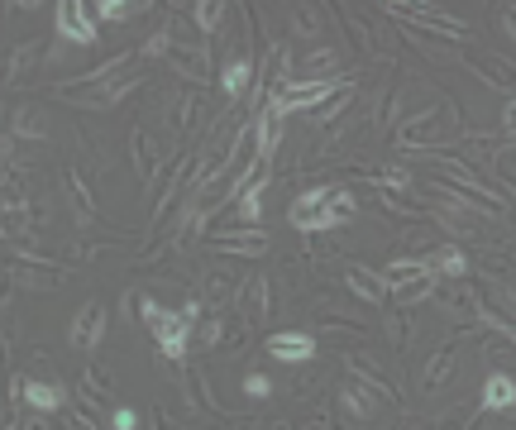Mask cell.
<instances>
[{"instance_id":"17","label":"cell","mask_w":516,"mask_h":430,"mask_svg":"<svg viewBox=\"0 0 516 430\" xmlns=\"http://www.w3.org/2000/svg\"><path fill=\"white\" fill-rule=\"evenodd\" d=\"M344 282H349V292H354V297H364L368 306H387V301H392L387 278L383 273H373V268H364V263H349V268H344Z\"/></svg>"},{"instance_id":"36","label":"cell","mask_w":516,"mask_h":430,"mask_svg":"<svg viewBox=\"0 0 516 430\" xmlns=\"http://www.w3.org/2000/svg\"><path fill=\"white\" fill-rule=\"evenodd\" d=\"M149 5H129V0H101V5H91V15L96 20H110V24H125L134 15H144Z\"/></svg>"},{"instance_id":"8","label":"cell","mask_w":516,"mask_h":430,"mask_svg":"<svg viewBox=\"0 0 516 430\" xmlns=\"http://www.w3.org/2000/svg\"><path fill=\"white\" fill-rule=\"evenodd\" d=\"M383 10L407 24H421V29H440V34H450V39H469V24L459 20V15L435 10V5H383Z\"/></svg>"},{"instance_id":"41","label":"cell","mask_w":516,"mask_h":430,"mask_svg":"<svg viewBox=\"0 0 516 430\" xmlns=\"http://www.w3.org/2000/svg\"><path fill=\"white\" fill-rule=\"evenodd\" d=\"M110 426H115V430H139V416H134L129 407H115V411H110Z\"/></svg>"},{"instance_id":"35","label":"cell","mask_w":516,"mask_h":430,"mask_svg":"<svg viewBox=\"0 0 516 430\" xmlns=\"http://www.w3.org/2000/svg\"><path fill=\"white\" fill-rule=\"evenodd\" d=\"M182 387H187V402H192L196 411H220L215 407V397H206V373H201V368H182Z\"/></svg>"},{"instance_id":"18","label":"cell","mask_w":516,"mask_h":430,"mask_svg":"<svg viewBox=\"0 0 516 430\" xmlns=\"http://www.w3.org/2000/svg\"><path fill=\"white\" fill-rule=\"evenodd\" d=\"M282 115H273V110L263 106L258 110V120H254V163L258 168H268L273 163V153H278V144H282Z\"/></svg>"},{"instance_id":"14","label":"cell","mask_w":516,"mask_h":430,"mask_svg":"<svg viewBox=\"0 0 516 430\" xmlns=\"http://www.w3.org/2000/svg\"><path fill=\"white\" fill-rule=\"evenodd\" d=\"M421 268H426L430 278H450V282H459V278H469L473 258L464 254L459 244H435L430 254H421Z\"/></svg>"},{"instance_id":"1","label":"cell","mask_w":516,"mask_h":430,"mask_svg":"<svg viewBox=\"0 0 516 430\" xmlns=\"http://www.w3.org/2000/svg\"><path fill=\"white\" fill-rule=\"evenodd\" d=\"M129 311H139V321L153 330V340H158V354L168 359L172 368H182L187 359V340H192V325H196V301H187L182 311H168V306H158L153 297H125Z\"/></svg>"},{"instance_id":"21","label":"cell","mask_w":516,"mask_h":430,"mask_svg":"<svg viewBox=\"0 0 516 430\" xmlns=\"http://www.w3.org/2000/svg\"><path fill=\"white\" fill-rule=\"evenodd\" d=\"M435 306H440V311H454V316H478L483 297L469 287V278H459V282H450V287H435Z\"/></svg>"},{"instance_id":"6","label":"cell","mask_w":516,"mask_h":430,"mask_svg":"<svg viewBox=\"0 0 516 430\" xmlns=\"http://www.w3.org/2000/svg\"><path fill=\"white\" fill-rule=\"evenodd\" d=\"M430 192L440 196V220H445V230L459 239H488V230H483V215H478V206H469L464 196L454 192H440V187H430Z\"/></svg>"},{"instance_id":"26","label":"cell","mask_w":516,"mask_h":430,"mask_svg":"<svg viewBox=\"0 0 516 430\" xmlns=\"http://www.w3.org/2000/svg\"><path fill=\"white\" fill-rule=\"evenodd\" d=\"M201 297H211V306H225L230 297H239V282H235V268H225V263H215L201 273Z\"/></svg>"},{"instance_id":"40","label":"cell","mask_w":516,"mask_h":430,"mask_svg":"<svg viewBox=\"0 0 516 430\" xmlns=\"http://www.w3.org/2000/svg\"><path fill=\"white\" fill-rule=\"evenodd\" d=\"M244 392H249V397H254V402H263V397H268V392H273V383H268V378H263V373H249V378H244Z\"/></svg>"},{"instance_id":"23","label":"cell","mask_w":516,"mask_h":430,"mask_svg":"<svg viewBox=\"0 0 516 430\" xmlns=\"http://www.w3.org/2000/svg\"><path fill=\"white\" fill-rule=\"evenodd\" d=\"M263 192H268V172H258L254 182L239 192V201H235L239 230H258V215H263Z\"/></svg>"},{"instance_id":"39","label":"cell","mask_w":516,"mask_h":430,"mask_svg":"<svg viewBox=\"0 0 516 430\" xmlns=\"http://www.w3.org/2000/svg\"><path fill=\"white\" fill-rule=\"evenodd\" d=\"M335 63H340V48H316V53L306 58V67H311L316 77H321V72H330Z\"/></svg>"},{"instance_id":"34","label":"cell","mask_w":516,"mask_h":430,"mask_svg":"<svg viewBox=\"0 0 516 430\" xmlns=\"http://www.w3.org/2000/svg\"><path fill=\"white\" fill-rule=\"evenodd\" d=\"M435 287H440V278H411V282H397L392 287V301L397 306H416V301H426V297H435Z\"/></svg>"},{"instance_id":"20","label":"cell","mask_w":516,"mask_h":430,"mask_svg":"<svg viewBox=\"0 0 516 430\" xmlns=\"http://www.w3.org/2000/svg\"><path fill=\"white\" fill-rule=\"evenodd\" d=\"M15 392L20 402H29L34 411H63L67 407V392L58 383H34V378H15Z\"/></svg>"},{"instance_id":"24","label":"cell","mask_w":516,"mask_h":430,"mask_svg":"<svg viewBox=\"0 0 516 430\" xmlns=\"http://www.w3.org/2000/svg\"><path fill=\"white\" fill-rule=\"evenodd\" d=\"M478 407H483V411H512L516 407V378H512V373H488Z\"/></svg>"},{"instance_id":"25","label":"cell","mask_w":516,"mask_h":430,"mask_svg":"<svg viewBox=\"0 0 516 430\" xmlns=\"http://www.w3.org/2000/svg\"><path fill=\"white\" fill-rule=\"evenodd\" d=\"M340 407H344V416H354V421H368V416L378 411V392L354 378V383L340 387Z\"/></svg>"},{"instance_id":"15","label":"cell","mask_w":516,"mask_h":430,"mask_svg":"<svg viewBox=\"0 0 516 430\" xmlns=\"http://www.w3.org/2000/svg\"><path fill=\"white\" fill-rule=\"evenodd\" d=\"M168 63L177 77H187L192 86H206L211 82V53L201 48V43H172Z\"/></svg>"},{"instance_id":"10","label":"cell","mask_w":516,"mask_h":430,"mask_svg":"<svg viewBox=\"0 0 516 430\" xmlns=\"http://www.w3.org/2000/svg\"><path fill=\"white\" fill-rule=\"evenodd\" d=\"M206 249L220 258H263L268 235L263 230H230V235H206Z\"/></svg>"},{"instance_id":"7","label":"cell","mask_w":516,"mask_h":430,"mask_svg":"<svg viewBox=\"0 0 516 430\" xmlns=\"http://www.w3.org/2000/svg\"><path fill=\"white\" fill-rule=\"evenodd\" d=\"M239 316H244V325L254 330V325H263L268 316H273V306H278V287H273V278H249V282H239Z\"/></svg>"},{"instance_id":"30","label":"cell","mask_w":516,"mask_h":430,"mask_svg":"<svg viewBox=\"0 0 516 430\" xmlns=\"http://www.w3.org/2000/svg\"><path fill=\"white\" fill-rule=\"evenodd\" d=\"M249 82H254V63H249V58H235V63H225V72H220V91H225L230 101H239Z\"/></svg>"},{"instance_id":"32","label":"cell","mask_w":516,"mask_h":430,"mask_svg":"<svg viewBox=\"0 0 516 430\" xmlns=\"http://www.w3.org/2000/svg\"><path fill=\"white\" fill-rule=\"evenodd\" d=\"M43 53H48V48H43V43H34V39H29V43H20V48L10 53V63H5V82L15 86V82H20V77H24V72H29V67L39 63Z\"/></svg>"},{"instance_id":"9","label":"cell","mask_w":516,"mask_h":430,"mask_svg":"<svg viewBox=\"0 0 516 430\" xmlns=\"http://www.w3.org/2000/svg\"><path fill=\"white\" fill-rule=\"evenodd\" d=\"M101 340H106V306H101V301H86L82 311L72 316V325H67V344L91 354Z\"/></svg>"},{"instance_id":"5","label":"cell","mask_w":516,"mask_h":430,"mask_svg":"<svg viewBox=\"0 0 516 430\" xmlns=\"http://www.w3.org/2000/svg\"><path fill=\"white\" fill-rule=\"evenodd\" d=\"M134 86H139V77H129V72H120V77H77V82L58 86V101L82 110H106L115 101H125Z\"/></svg>"},{"instance_id":"43","label":"cell","mask_w":516,"mask_h":430,"mask_svg":"<svg viewBox=\"0 0 516 430\" xmlns=\"http://www.w3.org/2000/svg\"><path fill=\"white\" fill-rule=\"evenodd\" d=\"M502 129H507V139H516V101H507L502 110Z\"/></svg>"},{"instance_id":"13","label":"cell","mask_w":516,"mask_h":430,"mask_svg":"<svg viewBox=\"0 0 516 430\" xmlns=\"http://www.w3.org/2000/svg\"><path fill=\"white\" fill-rule=\"evenodd\" d=\"M311 354H316V335L311 330H282V335L268 340V359H278L287 368L311 364Z\"/></svg>"},{"instance_id":"2","label":"cell","mask_w":516,"mask_h":430,"mask_svg":"<svg viewBox=\"0 0 516 430\" xmlns=\"http://www.w3.org/2000/svg\"><path fill=\"white\" fill-rule=\"evenodd\" d=\"M354 215H359V201H354L349 187H311L292 201L287 220H292L297 235H325V230H340Z\"/></svg>"},{"instance_id":"29","label":"cell","mask_w":516,"mask_h":430,"mask_svg":"<svg viewBox=\"0 0 516 430\" xmlns=\"http://www.w3.org/2000/svg\"><path fill=\"white\" fill-rule=\"evenodd\" d=\"M187 10V20L201 29V34H220V24H225V10L230 5H220V0H196V5H182Z\"/></svg>"},{"instance_id":"37","label":"cell","mask_w":516,"mask_h":430,"mask_svg":"<svg viewBox=\"0 0 516 430\" xmlns=\"http://www.w3.org/2000/svg\"><path fill=\"white\" fill-rule=\"evenodd\" d=\"M110 392H115V383H110V373L106 368H86V397H96V402H101V397H110Z\"/></svg>"},{"instance_id":"3","label":"cell","mask_w":516,"mask_h":430,"mask_svg":"<svg viewBox=\"0 0 516 430\" xmlns=\"http://www.w3.org/2000/svg\"><path fill=\"white\" fill-rule=\"evenodd\" d=\"M340 91H349V77H292V82L273 86L268 110L273 115H297V110H325V101H335Z\"/></svg>"},{"instance_id":"11","label":"cell","mask_w":516,"mask_h":430,"mask_svg":"<svg viewBox=\"0 0 516 430\" xmlns=\"http://www.w3.org/2000/svg\"><path fill=\"white\" fill-rule=\"evenodd\" d=\"M464 67L478 72L493 91H507V96L516 101V67L507 63V58H497V53H483V48H478V53H464Z\"/></svg>"},{"instance_id":"4","label":"cell","mask_w":516,"mask_h":430,"mask_svg":"<svg viewBox=\"0 0 516 430\" xmlns=\"http://www.w3.org/2000/svg\"><path fill=\"white\" fill-rule=\"evenodd\" d=\"M450 139H459V106H454V101L430 106V110H421V115H411V120L397 125V149H435L440 153V144H450Z\"/></svg>"},{"instance_id":"16","label":"cell","mask_w":516,"mask_h":430,"mask_svg":"<svg viewBox=\"0 0 516 430\" xmlns=\"http://www.w3.org/2000/svg\"><path fill=\"white\" fill-rule=\"evenodd\" d=\"M129 158H134V172H139V182H158V172L168 168V158H163V149L153 144V134H144V129H134L129 134Z\"/></svg>"},{"instance_id":"28","label":"cell","mask_w":516,"mask_h":430,"mask_svg":"<svg viewBox=\"0 0 516 430\" xmlns=\"http://www.w3.org/2000/svg\"><path fill=\"white\" fill-rule=\"evenodd\" d=\"M454 354H459V344H440L435 354H430V364H426V392H440V387L454 378Z\"/></svg>"},{"instance_id":"44","label":"cell","mask_w":516,"mask_h":430,"mask_svg":"<svg viewBox=\"0 0 516 430\" xmlns=\"http://www.w3.org/2000/svg\"><path fill=\"white\" fill-rule=\"evenodd\" d=\"M502 29L516 39V5H507V10H502Z\"/></svg>"},{"instance_id":"31","label":"cell","mask_w":516,"mask_h":430,"mask_svg":"<svg viewBox=\"0 0 516 430\" xmlns=\"http://www.w3.org/2000/svg\"><path fill=\"white\" fill-rule=\"evenodd\" d=\"M10 139H48V125L34 106H20L10 115Z\"/></svg>"},{"instance_id":"27","label":"cell","mask_w":516,"mask_h":430,"mask_svg":"<svg viewBox=\"0 0 516 430\" xmlns=\"http://www.w3.org/2000/svg\"><path fill=\"white\" fill-rule=\"evenodd\" d=\"M63 182H67V196H72V206H77V211L82 215L96 211V187H91V177H86L82 163H67Z\"/></svg>"},{"instance_id":"45","label":"cell","mask_w":516,"mask_h":430,"mask_svg":"<svg viewBox=\"0 0 516 430\" xmlns=\"http://www.w3.org/2000/svg\"><path fill=\"white\" fill-rule=\"evenodd\" d=\"M512 163H516V158H512ZM497 168H502V163H497ZM507 172H512V177H516V168H507Z\"/></svg>"},{"instance_id":"42","label":"cell","mask_w":516,"mask_h":430,"mask_svg":"<svg viewBox=\"0 0 516 430\" xmlns=\"http://www.w3.org/2000/svg\"><path fill=\"white\" fill-rule=\"evenodd\" d=\"M149 421H153V430H177V426H172V416H168L163 407H153V411H149Z\"/></svg>"},{"instance_id":"19","label":"cell","mask_w":516,"mask_h":430,"mask_svg":"<svg viewBox=\"0 0 516 430\" xmlns=\"http://www.w3.org/2000/svg\"><path fill=\"white\" fill-rule=\"evenodd\" d=\"M201 110H206L201 86H182V91L172 96V129H177V134H192V129L201 125Z\"/></svg>"},{"instance_id":"38","label":"cell","mask_w":516,"mask_h":430,"mask_svg":"<svg viewBox=\"0 0 516 430\" xmlns=\"http://www.w3.org/2000/svg\"><path fill=\"white\" fill-rule=\"evenodd\" d=\"M321 321V330H344V335H364V321H349V316H340V311H325V316H316Z\"/></svg>"},{"instance_id":"22","label":"cell","mask_w":516,"mask_h":430,"mask_svg":"<svg viewBox=\"0 0 516 430\" xmlns=\"http://www.w3.org/2000/svg\"><path fill=\"white\" fill-rule=\"evenodd\" d=\"M344 364H349V373H354L359 383H368V387H373L378 397H397V402H402V392H392V373H387L383 364H373V359H368L364 349H359V354H349Z\"/></svg>"},{"instance_id":"12","label":"cell","mask_w":516,"mask_h":430,"mask_svg":"<svg viewBox=\"0 0 516 430\" xmlns=\"http://www.w3.org/2000/svg\"><path fill=\"white\" fill-rule=\"evenodd\" d=\"M53 24H58V39H67V43H96V15H91V5L63 0Z\"/></svg>"},{"instance_id":"33","label":"cell","mask_w":516,"mask_h":430,"mask_svg":"<svg viewBox=\"0 0 516 430\" xmlns=\"http://www.w3.org/2000/svg\"><path fill=\"white\" fill-rule=\"evenodd\" d=\"M292 34H297V39H321L325 15L316 10V5H292Z\"/></svg>"}]
</instances>
